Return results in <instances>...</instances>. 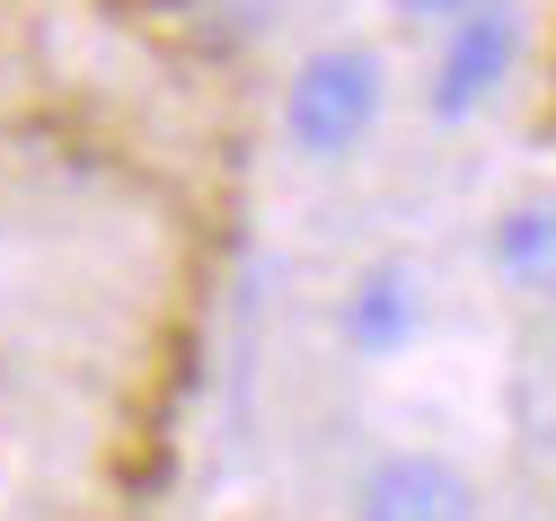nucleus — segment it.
<instances>
[{
  "mask_svg": "<svg viewBox=\"0 0 556 521\" xmlns=\"http://www.w3.org/2000/svg\"><path fill=\"white\" fill-rule=\"evenodd\" d=\"M415 319H425V291H415V265H371L354 283V301H344V336H354L363 353H397L415 336Z\"/></svg>",
  "mask_w": 556,
  "mask_h": 521,
  "instance_id": "20e7f679",
  "label": "nucleus"
},
{
  "mask_svg": "<svg viewBox=\"0 0 556 521\" xmlns=\"http://www.w3.org/2000/svg\"><path fill=\"white\" fill-rule=\"evenodd\" d=\"M222 10H230L239 27H265V18H274V0H222Z\"/></svg>",
  "mask_w": 556,
  "mask_h": 521,
  "instance_id": "0eeeda50",
  "label": "nucleus"
},
{
  "mask_svg": "<svg viewBox=\"0 0 556 521\" xmlns=\"http://www.w3.org/2000/svg\"><path fill=\"white\" fill-rule=\"evenodd\" d=\"M397 10H415V18H468V10H485V0H397Z\"/></svg>",
  "mask_w": 556,
  "mask_h": 521,
  "instance_id": "423d86ee",
  "label": "nucleus"
},
{
  "mask_svg": "<svg viewBox=\"0 0 556 521\" xmlns=\"http://www.w3.org/2000/svg\"><path fill=\"white\" fill-rule=\"evenodd\" d=\"M380 124V62L363 45H327L292 71V89H283V133H292V151L309 160H336V151H354V141Z\"/></svg>",
  "mask_w": 556,
  "mask_h": 521,
  "instance_id": "f257e3e1",
  "label": "nucleus"
},
{
  "mask_svg": "<svg viewBox=\"0 0 556 521\" xmlns=\"http://www.w3.org/2000/svg\"><path fill=\"white\" fill-rule=\"evenodd\" d=\"M354 521H477V486L442 451H389L363 469Z\"/></svg>",
  "mask_w": 556,
  "mask_h": 521,
  "instance_id": "7ed1b4c3",
  "label": "nucleus"
},
{
  "mask_svg": "<svg viewBox=\"0 0 556 521\" xmlns=\"http://www.w3.org/2000/svg\"><path fill=\"white\" fill-rule=\"evenodd\" d=\"M513 53H521V18L495 10V0L468 10V18H451L442 62H433V124H468L485 98L513 80Z\"/></svg>",
  "mask_w": 556,
  "mask_h": 521,
  "instance_id": "f03ea898",
  "label": "nucleus"
},
{
  "mask_svg": "<svg viewBox=\"0 0 556 521\" xmlns=\"http://www.w3.org/2000/svg\"><path fill=\"white\" fill-rule=\"evenodd\" d=\"M495 265L521 291H556V203H521L495 221Z\"/></svg>",
  "mask_w": 556,
  "mask_h": 521,
  "instance_id": "39448f33",
  "label": "nucleus"
}]
</instances>
